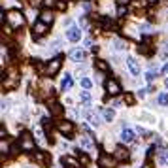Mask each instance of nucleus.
Masks as SVG:
<instances>
[{
    "instance_id": "nucleus-1",
    "label": "nucleus",
    "mask_w": 168,
    "mask_h": 168,
    "mask_svg": "<svg viewBox=\"0 0 168 168\" xmlns=\"http://www.w3.org/2000/svg\"><path fill=\"white\" fill-rule=\"evenodd\" d=\"M8 23L13 27V29H19L25 25V17H23V11L21 10H10L8 11Z\"/></svg>"
},
{
    "instance_id": "nucleus-2",
    "label": "nucleus",
    "mask_w": 168,
    "mask_h": 168,
    "mask_svg": "<svg viewBox=\"0 0 168 168\" xmlns=\"http://www.w3.org/2000/svg\"><path fill=\"white\" fill-rule=\"evenodd\" d=\"M19 146H21L23 151H34L36 143H34V140H32V136L29 132H23L21 138H19Z\"/></svg>"
},
{
    "instance_id": "nucleus-3",
    "label": "nucleus",
    "mask_w": 168,
    "mask_h": 168,
    "mask_svg": "<svg viewBox=\"0 0 168 168\" xmlns=\"http://www.w3.org/2000/svg\"><path fill=\"white\" fill-rule=\"evenodd\" d=\"M61 64H62V61H61V59H53L51 62H47V66H45V70H43V72H45V76H49V78H51V76H55L57 72L61 70Z\"/></svg>"
},
{
    "instance_id": "nucleus-4",
    "label": "nucleus",
    "mask_w": 168,
    "mask_h": 168,
    "mask_svg": "<svg viewBox=\"0 0 168 168\" xmlns=\"http://www.w3.org/2000/svg\"><path fill=\"white\" fill-rule=\"evenodd\" d=\"M104 89H106V93H108V94H111V97H115V94L121 93V85H119L115 79H106Z\"/></svg>"
},
{
    "instance_id": "nucleus-5",
    "label": "nucleus",
    "mask_w": 168,
    "mask_h": 168,
    "mask_svg": "<svg viewBox=\"0 0 168 168\" xmlns=\"http://www.w3.org/2000/svg\"><path fill=\"white\" fill-rule=\"evenodd\" d=\"M98 164H100V168H113L115 166V159L111 155H108V153H102L98 157Z\"/></svg>"
},
{
    "instance_id": "nucleus-6",
    "label": "nucleus",
    "mask_w": 168,
    "mask_h": 168,
    "mask_svg": "<svg viewBox=\"0 0 168 168\" xmlns=\"http://www.w3.org/2000/svg\"><path fill=\"white\" fill-rule=\"evenodd\" d=\"M57 129L64 134V136H68V140H72V132H74V125H72L70 121H61L59 125H57Z\"/></svg>"
},
{
    "instance_id": "nucleus-7",
    "label": "nucleus",
    "mask_w": 168,
    "mask_h": 168,
    "mask_svg": "<svg viewBox=\"0 0 168 168\" xmlns=\"http://www.w3.org/2000/svg\"><path fill=\"white\" fill-rule=\"evenodd\" d=\"M47 30H49V27L45 25V23H42V21H38L36 25H34V29H32V32H34V38L38 40V38H42V36H45L47 34Z\"/></svg>"
},
{
    "instance_id": "nucleus-8",
    "label": "nucleus",
    "mask_w": 168,
    "mask_h": 168,
    "mask_svg": "<svg viewBox=\"0 0 168 168\" xmlns=\"http://www.w3.org/2000/svg\"><path fill=\"white\" fill-rule=\"evenodd\" d=\"M83 117L87 119L91 125H94V127H98V125H100V117H98L97 113H93L91 110H83Z\"/></svg>"
},
{
    "instance_id": "nucleus-9",
    "label": "nucleus",
    "mask_w": 168,
    "mask_h": 168,
    "mask_svg": "<svg viewBox=\"0 0 168 168\" xmlns=\"http://www.w3.org/2000/svg\"><path fill=\"white\" fill-rule=\"evenodd\" d=\"M40 21L42 23H45V25H49V23H53V11L51 10H42L40 11Z\"/></svg>"
},
{
    "instance_id": "nucleus-10",
    "label": "nucleus",
    "mask_w": 168,
    "mask_h": 168,
    "mask_svg": "<svg viewBox=\"0 0 168 168\" xmlns=\"http://www.w3.org/2000/svg\"><path fill=\"white\" fill-rule=\"evenodd\" d=\"M127 68L130 70V74L132 76H140V66L134 59H127Z\"/></svg>"
},
{
    "instance_id": "nucleus-11",
    "label": "nucleus",
    "mask_w": 168,
    "mask_h": 168,
    "mask_svg": "<svg viewBox=\"0 0 168 168\" xmlns=\"http://www.w3.org/2000/svg\"><path fill=\"white\" fill-rule=\"evenodd\" d=\"M115 159H119V161H127V159H129V151H127L123 146H117V148H115Z\"/></svg>"
},
{
    "instance_id": "nucleus-12",
    "label": "nucleus",
    "mask_w": 168,
    "mask_h": 168,
    "mask_svg": "<svg viewBox=\"0 0 168 168\" xmlns=\"http://www.w3.org/2000/svg\"><path fill=\"white\" fill-rule=\"evenodd\" d=\"M66 36H68V40H70V42H79L81 32H79V29H70V30L66 32Z\"/></svg>"
},
{
    "instance_id": "nucleus-13",
    "label": "nucleus",
    "mask_w": 168,
    "mask_h": 168,
    "mask_svg": "<svg viewBox=\"0 0 168 168\" xmlns=\"http://www.w3.org/2000/svg\"><path fill=\"white\" fill-rule=\"evenodd\" d=\"M134 138H136V134H134V130H130V129H125L123 130V134H121V140L123 142H134Z\"/></svg>"
},
{
    "instance_id": "nucleus-14",
    "label": "nucleus",
    "mask_w": 168,
    "mask_h": 168,
    "mask_svg": "<svg viewBox=\"0 0 168 168\" xmlns=\"http://www.w3.org/2000/svg\"><path fill=\"white\" fill-rule=\"evenodd\" d=\"M70 57H72V61H76V62H81L83 59H85V51L83 49H74L70 53Z\"/></svg>"
},
{
    "instance_id": "nucleus-15",
    "label": "nucleus",
    "mask_w": 168,
    "mask_h": 168,
    "mask_svg": "<svg viewBox=\"0 0 168 168\" xmlns=\"http://www.w3.org/2000/svg\"><path fill=\"white\" fill-rule=\"evenodd\" d=\"M34 159H36L40 164H43V166H47V164H49V155H47V153H43V151L36 153V155H34Z\"/></svg>"
},
{
    "instance_id": "nucleus-16",
    "label": "nucleus",
    "mask_w": 168,
    "mask_h": 168,
    "mask_svg": "<svg viewBox=\"0 0 168 168\" xmlns=\"http://www.w3.org/2000/svg\"><path fill=\"white\" fill-rule=\"evenodd\" d=\"M49 111H51L55 117H61V115H62V108H61V104H55V102H49Z\"/></svg>"
},
{
    "instance_id": "nucleus-17",
    "label": "nucleus",
    "mask_w": 168,
    "mask_h": 168,
    "mask_svg": "<svg viewBox=\"0 0 168 168\" xmlns=\"http://www.w3.org/2000/svg\"><path fill=\"white\" fill-rule=\"evenodd\" d=\"M62 164L70 166V168H79V162L74 159V157H62Z\"/></svg>"
},
{
    "instance_id": "nucleus-18",
    "label": "nucleus",
    "mask_w": 168,
    "mask_h": 168,
    "mask_svg": "<svg viewBox=\"0 0 168 168\" xmlns=\"http://www.w3.org/2000/svg\"><path fill=\"white\" fill-rule=\"evenodd\" d=\"M94 66H97V70H100V72H108V70H110L108 62H106V61H100V59L94 61Z\"/></svg>"
},
{
    "instance_id": "nucleus-19",
    "label": "nucleus",
    "mask_w": 168,
    "mask_h": 168,
    "mask_svg": "<svg viewBox=\"0 0 168 168\" xmlns=\"http://www.w3.org/2000/svg\"><path fill=\"white\" fill-rule=\"evenodd\" d=\"M81 148L87 149V151H91L93 149V140L91 138H81Z\"/></svg>"
},
{
    "instance_id": "nucleus-20",
    "label": "nucleus",
    "mask_w": 168,
    "mask_h": 168,
    "mask_svg": "<svg viewBox=\"0 0 168 168\" xmlns=\"http://www.w3.org/2000/svg\"><path fill=\"white\" fill-rule=\"evenodd\" d=\"M113 47H115L117 51H123L125 47H127V43H125L123 40H113Z\"/></svg>"
},
{
    "instance_id": "nucleus-21",
    "label": "nucleus",
    "mask_w": 168,
    "mask_h": 168,
    "mask_svg": "<svg viewBox=\"0 0 168 168\" xmlns=\"http://www.w3.org/2000/svg\"><path fill=\"white\" fill-rule=\"evenodd\" d=\"M113 117H115V111L110 110V108H106L104 110V119H106V121H113Z\"/></svg>"
},
{
    "instance_id": "nucleus-22",
    "label": "nucleus",
    "mask_w": 168,
    "mask_h": 168,
    "mask_svg": "<svg viewBox=\"0 0 168 168\" xmlns=\"http://www.w3.org/2000/svg\"><path fill=\"white\" fill-rule=\"evenodd\" d=\"M159 104L168 106V93H161V94H159Z\"/></svg>"
},
{
    "instance_id": "nucleus-23",
    "label": "nucleus",
    "mask_w": 168,
    "mask_h": 168,
    "mask_svg": "<svg viewBox=\"0 0 168 168\" xmlns=\"http://www.w3.org/2000/svg\"><path fill=\"white\" fill-rule=\"evenodd\" d=\"M72 85H74V81H72V78H70V76H66V79L62 81V89H70Z\"/></svg>"
},
{
    "instance_id": "nucleus-24",
    "label": "nucleus",
    "mask_w": 168,
    "mask_h": 168,
    "mask_svg": "<svg viewBox=\"0 0 168 168\" xmlns=\"http://www.w3.org/2000/svg\"><path fill=\"white\" fill-rule=\"evenodd\" d=\"M81 87L87 91V89H91L93 87V83H91V79H87V78H81Z\"/></svg>"
},
{
    "instance_id": "nucleus-25",
    "label": "nucleus",
    "mask_w": 168,
    "mask_h": 168,
    "mask_svg": "<svg viewBox=\"0 0 168 168\" xmlns=\"http://www.w3.org/2000/svg\"><path fill=\"white\" fill-rule=\"evenodd\" d=\"M81 102H85V104H89L91 102V94L85 91V93H81Z\"/></svg>"
},
{
    "instance_id": "nucleus-26",
    "label": "nucleus",
    "mask_w": 168,
    "mask_h": 168,
    "mask_svg": "<svg viewBox=\"0 0 168 168\" xmlns=\"http://www.w3.org/2000/svg\"><path fill=\"white\" fill-rule=\"evenodd\" d=\"M125 102H127V104H134V102H136V98H134L132 94L129 93V94H125Z\"/></svg>"
},
{
    "instance_id": "nucleus-27",
    "label": "nucleus",
    "mask_w": 168,
    "mask_h": 168,
    "mask_svg": "<svg viewBox=\"0 0 168 168\" xmlns=\"http://www.w3.org/2000/svg\"><path fill=\"white\" fill-rule=\"evenodd\" d=\"M0 149H2V155H6V153H8V149H10V148H8L6 140H2V143H0Z\"/></svg>"
},
{
    "instance_id": "nucleus-28",
    "label": "nucleus",
    "mask_w": 168,
    "mask_h": 168,
    "mask_svg": "<svg viewBox=\"0 0 168 168\" xmlns=\"http://www.w3.org/2000/svg\"><path fill=\"white\" fill-rule=\"evenodd\" d=\"M55 6H57V10H64V8H66L64 0H57V4H55Z\"/></svg>"
},
{
    "instance_id": "nucleus-29",
    "label": "nucleus",
    "mask_w": 168,
    "mask_h": 168,
    "mask_svg": "<svg viewBox=\"0 0 168 168\" xmlns=\"http://www.w3.org/2000/svg\"><path fill=\"white\" fill-rule=\"evenodd\" d=\"M146 79H148V81H153V79H155V72H148V74H146Z\"/></svg>"
},
{
    "instance_id": "nucleus-30",
    "label": "nucleus",
    "mask_w": 168,
    "mask_h": 168,
    "mask_svg": "<svg viewBox=\"0 0 168 168\" xmlns=\"http://www.w3.org/2000/svg\"><path fill=\"white\" fill-rule=\"evenodd\" d=\"M136 132H140V134H143V136H149V132H148V130H143L142 127H138V129H136Z\"/></svg>"
},
{
    "instance_id": "nucleus-31",
    "label": "nucleus",
    "mask_w": 168,
    "mask_h": 168,
    "mask_svg": "<svg viewBox=\"0 0 168 168\" xmlns=\"http://www.w3.org/2000/svg\"><path fill=\"white\" fill-rule=\"evenodd\" d=\"M45 2V6H53V4H57V0H43Z\"/></svg>"
},
{
    "instance_id": "nucleus-32",
    "label": "nucleus",
    "mask_w": 168,
    "mask_h": 168,
    "mask_svg": "<svg viewBox=\"0 0 168 168\" xmlns=\"http://www.w3.org/2000/svg\"><path fill=\"white\" fill-rule=\"evenodd\" d=\"M81 162H83V164H89V157H87V155H81Z\"/></svg>"
},
{
    "instance_id": "nucleus-33",
    "label": "nucleus",
    "mask_w": 168,
    "mask_h": 168,
    "mask_svg": "<svg viewBox=\"0 0 168 168\" xmlns=\"http://www.w3.org/2000/svg\"><path fill=\"white\" fill-rule=\"evenodd\" d=\"M0 136H2V140L6 138V129H4V127H2V129H0Z\"/></svg>"
},
{
    "instance_id": "nucleus-34",
    "label": "nucleus",
    "mask_w": 168,
    "mask_h": 168,
    "mask_svg": "<svg viewBox=\"0 0 168 168\" xmlns=\"http://www.w3.org/2000/svg\"><path fill=\"white\" fill-rule=\"evenodd\" d=\"M125 11H127V10H125V8L121 6V8H119V11H117V13H119V15H125Z\"/></svg>"
},
{
    "instance_id": "nucleus-35",
    "label": "nucleus",
    "mask_w": 168,
    "mask_h": 168,
    "mask_svg": "<svg viewBox=\"0 0 168 168\" xmlns=\"http://www.w3.org/2000/svg\"><path fill=\"white\" fill-rule=\"evenodd\" d=\"M117 4H121V6H125V4H129V0H117Z\"/></svg>"
},
{
    "instance_id": "nucleus-36",
    "label": "nucleus",
    "mask_w": 168,
    "mask_h": 168,
    "mask_svg": "<svg viewBox=\"0 0 168 168\" xmlns=\"http://www.w3.org/2000/svg\"><path fill=\"white\" fill-rule=\"evenodd\" d=\"M146 2H149V4H155V2H157V0H146Z\"/></svg>"
},
{
    "instance_id": "nucleus-37",
    "label": "nucleus",
    "mask_w": 168,
    "mask_h": 168,
    "mask_svg": "<svg viewBox=\"0 0 168 168\" xmlns=\"http://www.w3.org/2000/svg\"><path fill=\"white\" fill-rule=\"evenodd\" d=\"M164 72H168V64H166V66H164Z\"/></svg>"
},
{
    "instance_id": "nucleus-38",
    "label": "nucleus",
    "mask_w": 168,
    "mask_h": 168,
    "mask_svg": "<svg viewBox=\"0 0 168 168\" xmlns=\"http://www.w3.org/2000/svg\"><path fill=\"white\" fill-rule=\"evenodd\" d=\"M164 85H166V89H168V79H166V81H164Z\"/></svg>"
},
{
    "instance_id": "nucleus-39",
    "label": "nucleus",
    "mask_w": 168,
    "mask_h": 168,
    "mask_svg": "<svg viewBox=\"0 0 168 168\" xmlns=\"http://www.w3.org/2000/svg\"><path fill=\"white\" fill-rule=\"evenodd\" d=\"M29 168H32V166H29Z\"/></svg>"
}]
</instances>
